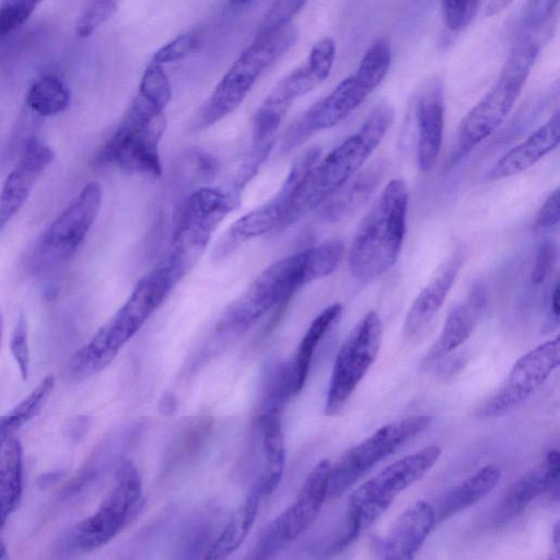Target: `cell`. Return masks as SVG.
<instances>
[{
    "instance_id": "cell-48",
    "label": "cell",
    "mask_w": 560,
    "mask_h": 560,
    "mask_svg": "<svg viewBox=\"0 0 560 560\" xmlns=\"http://www.w3.org/2000/svg\"><path fill=\"white\" fill-rule=\"evenodd\" d=\"M553 535H555L553 540H555L556 549H557V552H559V525H558V523L555 526Z\"/></svg>"
},
{
    "instance_id": "cell-7",
    "label": "cell",
    "mask_w": 560,
    "mask_h": 560,
    "mask_svg": "<svg viewBox=\"0 0 560 560\" xmlns=\"http://www.w3.org/2000/svg\"><path fill=\"white\" fill-rule=\"evenodd\" d=\"M298 39L292 23L260 30L214 88L196 120V129L209 128L232 114L261 73L283 56Z\"/></svg>"
},
{
    "instance_id": "cell-26",
    "label": "cell",
    "mask_w": 560,
    "mask_h": 560,
    "mask_svg": "<svg viewBox=\"0 0 560 560\" xmlns=\"http://www.w3.org/2000/svg\"><path fill=\"white\" fill-rule=\"evenodd\" d=\"M387 170L386 161H377L359 171L328 201L323 214L326 220L337 222L355 213L374 194Z\"/></svg>"
},
{
    "instance_id": "cell-2",
    "label": "cell",
    "mask_w": 560,
    "mask_h": 560,
    "mask_svg": "<svg viewBox=\"0 0 560 560\" xmlns=\"http://www.w3.org/2000/svg\"><path fill=\"white\" fill-rule=\"evenodd\" d=\"M180 277L164 261L144 276L115 313L70 359L67 370L80 382L105 369L162 305Z\"/></svg>"
},
{
    "instance_id": "cell-16",
    "label": "cell",
    "mask_w": 560,
    "mask_h": 560,
    "mask_svg": "<svg viewBox=\"0 0 560 560\" xmlns=\"http://www.w3.org/2000/svg\"><path fill=\"white\" fill-rule=\"evenodd\" d=\"M559 337L532 349L513 365L502 388L477 409L482 418L511 412L525 402L559 364Z\"/></svg>"
},
{
    "instance_id": "cell-42",
    "label": "cell",
    "mask_w": 560,
    "mask_h": 560,
    "mask_svg": "<svg viewBox=\"0 0 560 560\" xmlns=\"http://www.w3.org/2000/svg\"><path fill=\"white\" fill-rule=\"evenodd\" d=\"M559 0H529L522 13L523 25L529 28L540 26L552 14Z\"/></svg>"
},
{
    "instance_id": "cell-21",
    "label": "cell",
    "mask_w": 560,
    "mask_h": 560,
    "mask_svg": "<svg viewBox=\"0 0 560 560\" xmlns=\"http://www.w3.org/2000/svg\"><path fill=\"white\" fill-rule=\"evenodd\" d=\"M465 260V248L456 245L438 275L419 292L409 307L402 332L412 338L421 332L442 307Z\"/></svg>"
},
{
    "instance_id": "cell-22",
    "label": "cell",
    "mask_w": 560,
    "mask_h": 560,
    "mask_svg": "<svg viewBox=\"0 0 560 560\" xmlns=\"http://www.w3.org/2000/svg\"><path fill=\"white\" fill-rule=\"evenodd\" d=\"M560 472L559 452L549 451L544 460L514 481L500 501L494 520L505 523L517 516L542 493L558 487Z\"/></svg>"
},
{
    "instance_id": "cell-30",
    "label": "cell",
    "mask_w": 560,
    "mask_h": 560,
    "mask_svg": "<svg viewBox=\"0 0 560 560\" xmlns=\"http://www.w3.org/2000/svg\"><path fill=\"white\" fill-rule=\"evenodd\" d=\"M261 497L258 485L254 482L243 504L231 516L205 558H226L242 545L255 523Z\"/></svg>"
},
{
    "instance_id": "cell-40",
    "label": "cell",
    "mask_w": 560,
    "mask_h": 560,
    "mask_svg": "<svg viewBox=\"0 0 560 560\" xmlns=\"http://www.w3.org/2000/svg\"><path fill=\"white\" fill-rule=\"evenodd\" d=\"M307 0H275L260 30H270L290 24Z\"/></svg>"
},
{
    "instance_id": "cell-3",
    "label": "cell",
    "mask_w": 560,
    "mask_h": 560,
    "mask_svg": "<svg viewBox=\"0 0 560 560\" xmlns=\"http://www.w3.org/2000/svg\"><path fill=\"white\" fill-rule=\"evenodd\" d=\"M327 276L325 262L315 247L281 258L266 267L246 290L224 310L217 330L242 334L277 308L280 313L304 285Z\"/></svg>"
},
{
    "instance_id": "cell-15",
    "label": "cell",
    "mask_w": 560,
    "mask_h": 560,
    "mask_svg": "<svg viewBox=\"0 0 560 560\" xmlns=\"http://www.w3.org/2000/svg\"><path fill=\"white\" fill-rule=\"evenodd\" d=\"M320 158V149H308L292 165L278 192L264 205L238 218L217 244L213 258L223 259L248 240L276 231L291 197L306 172Z\"/></svg>"
},
{
    "instance_id": "cell-24",
    "label": "cell",
    "mask_w": 560,
    "mask_h": 560,
    "mask_svg": "<svg viewBox=\"0 0 560 560\" xmlns=\"http://www.w3.org/2000/svg\"><path fill=\"white\" fill-rule=\"evenodd\" d=\"M559 139L560 114L556 110L542 126L499 159L488 172L487 178L502 179L526 171L553 151Z\"/></svg>"
},
{
    "instance_id": "cell-1",
    "label": "cell",
    "mask_w": 560,
    "mask_h": 560,
    "mask_svg": "<svg viewBox=\"0 0 560 560\" xmlns=\"http://www.w3.org/2000/svg\"><path fill=\"white\" fill-rule=\"evenodd\" d=\"M393 121V107L380 103L355 132L323 159H318L298 184L276 231L290 228L339 191L362 168L385 138Z\"/></svg>"
},
{
    "instance_id": "cell-19",
    "label": "cell",
    "mask_w": 560,
    "mask_h": 560,
    "mask_svg": "<svg viewBox=\"0 0 560 560\" xmlns=\"http://www.w3.org/2000/svg\"><path fill=\"white\" fill-rule=\"evenodd\" d=\"M330 462L319 460L308 472L295 501L270 524L285 545L308 529L327 499Z\"/></svg>"
},
{
    "instance_id": "cell-41",
    "label": "cell",
    "mask_w": 560,
    "mask_h": 560,
    "mask_svg": "<svg viewBox=\"0 0 560 560\" xmlns=\"http://www.w3.org/2000/svg\"><path fill=\"white\" fill-rule=\"evenodd\" d=\"M476 0H441L442 15L445 26L458 31L469 21Z\"/></svg>"
},
{
    "instance_id": "cell-39",
    "label": "cell",
    "mask_w": 560,
    "mask_h": 560,
    "mask_svg": "<svg viewBox=\"0 0 560 560\" xmlns=\"http://www.w3.org/2000/svg\"><path fill=\"white\" fill-rule=\"evenodd\" d=\"M197 37L191 33H184L158 49L152 61L159 65L174 62L185 58L196 46Z\"/></svg>"
},
{
    "instance_id": "cell-45",
    "label": "cell",
    "mask_w": 560,
    "mask_h": 560,
    "mask_svg": "<svg viewBox=\"0 0 560 560\" xmlns=\"http://www.w3.org/2000/svg\"><path fill=\"white\" fill-rule=\"evenodd\" d=\"M514 0H489L485 7V15L494 16L504 11Z\"/></svg>"
},
{
    "instance_id": "cell-31",
    "label": "cell",
    "mask_w": 560,
    "mask_h": 560,
    "mask_svg": "<svg viewBox=\"0 0 560 560\" xmlns=\"http://www.w3.org/2000/svg\"><path fill=\"white\" fill-rule=\"evenodd\" d=\"M211 427L212 421L208 417H198L185 422L165 453L163 471L168 474L194 459L206 443Z\"/></svg>"
},
{
    "instance_id": "cell-44",
    "label": "cell",
    "mask_w": 560,
    "mask_h": 560,
    "mask_svg": "<svg viewBox=\"0 0 560 560\" xmlns=\"http://www.w3.org/2000/svg\"><path fill=\"white\" fill-rule=\"evenodd\" d=\"M547 308L549 320L555 323L556 326L559 322V282L558 279L551 284L547 299Z\"/></svg>"
},
{
    "instance_id": "cell-34",
    "label": "cell",
    "mask_w": 560,
    "mask_h": 560,
    "mask_svg": "<svg viewBox=\"0 0 560 560\" xmlns=\"http://www.w3.org/2000/svg\"><path fill=\"white\" fill-rule=\"evenodd\" d=\"M117 11L115 0H90L75 22L78 37L85 38L105 23Z\"/></svg>"
},
{
    "instance_id": "cell-13",
    "label": "cell",
    "mask_w": 560,
    "mask_h": 560,
    "mask_svg": "<svg viewBox=\"0 0 560 560\" xmlns=\"http://www.w3.org/2000/svg\"><path fill=\"white\" fill-rule=\"evenodd\" d=\"M383 325L378 314L368 312L341 345L332 366L324 411L337 415L376 360Z\"/></svg>"
},
{
    "instance_id": "cell-33",
    "label": "cell",
    "mask_w": 560,
    "mask_h": 560,
    "mask_svg": "<svg viewBox=\"0 0 560 560\" xmlns=\"http://www.w3.org/2000/svg\"><path fill=\"white\" fill-rule=\"evenodd\" d=\"M69 102V89L55 75H45L38 79L31 85L25 95L27 107L43 117L63 112Z\"/></svg>"
},
{
    "instance_id": "cell-38",
    "label": "cell",
    "mask_w": 560,
    "mask_h": 560,
    "mask_svg": "<svg viewBox=\"0 0 560 560\" xmlns=\"http://www.w3.org/2000/svg\"><path fill=\"white\" fill-rule=\"evenodd\" d=\"M558 259V246L552 240L542 241L536 252L530 271V282L535 285L544 283L552 272Z\"/></svg>"
},
{
    "instance_id": "cell-37",
    "label": "cell",
    "mask_w": 560,
    "mask_h": 560,
    "mask_svg": "<svg viewBox=\"0 0 560 560\" xmlns=\"http://www.w3.org/2000/svg\"><path fill=\"white\" fill-rule=\"evenodd\" d=\"M11 353L19 366L21 376L27 380L30 373V347L27 322L23 314H20L13 328L10 340Z\"/></svg>"
},
{
    "instance_id": "cell-47",
    "label": "cell",
    "mask_w": 560,
    "mask_h": 560,
    "mask_svg": "<svg viewBox=\"0 0 560 560\" xmlns=\"http://www.w3.org/2000/svg\"><path fill=\"white\" fill-rule=\"evenodd\" d=\"M61 477L60 472H48L42 476L38 480L39 485L45 488L46 486L55 482L57 479Z\"/></svg>"
},
{
    "instance_id": "cell-23",
    "label": "cell",
    "mask_w": 560,
    "mask_h": 560,
    "mask_svg": "<svg viewBox=\"0 0 560 560\" xmlns=\"http://www.w3.org/2000/svg\"><path fill=\"white\" fill-rule=\"evenodd\" d=\"M487 304V293L481 284H474L464 301L448 313L440 336L428 350L423 362L439 361L459 346L472 334Z\"/></svg>"
},
{
    "instance_id": "cell-46",
    "label": "cell",
    "mask_w": 560,
    "mask_h": 560,
    "mask_svg": "<svg viewBox=\"0 0 560 560\" xmlns=\"http://www.w3.org/2000/svg\"><path fill=\"white\" fill-rule=\"evenodd\" d=\"M161 410L164 413H171L175 410L176 399L173 395L166 394L163 396L162 401L160 402Z\"/></svg>"
},
{
    "instance_id": "cell-29",
    "label": "cell",
    "mask_w": 560,
    "mask_h": 560,
    "mask_svg": "<svg viewBox=\"0 0 560 560\" xmlns=\"http://www.w3.org/2000/svg\"><path fill=\"white\" fill-rule=\"evenodd\" d=\"M23 492V451L10 438L0 450V533L16 510Z\"/></svg>"
},
{
    "instance_id": "cell-12",
    "label": "cell",
    "mask_w": 560,
    "mask_h": 560,
    "mask_svg": "<svg viewBox=\"0 0 560 560\" xmlns=\"http://www.w3.org/2000/svg\"><path fill=\"white\" fill-rule=\"evenodd\" d=\"M432 420L429 415L398 419L381 427L364 441L347 450L330 465L327 499L336 500L341 497L376 464L423 432Z\"/></svg>"
},
{
    "instance_id": "cell-43",
    "label": "cell",
    "mask_w": 560,
    "mask_h": 560,
    "mask_svg": "<svg viewBox=\"0 0 560 560\" xmlns=\"http://www.w3.org/2000/svg\"><path fill=\"white\" fill-rule=\"evenodd\" d=\"M559 223V188H556L540 206L535 226L540 230H549Z\"/></svg>"
},
{
    "instance_id": "cell-25",
    "label": "cell",
    "mask_w": 560,
    "mask_h": 560,
    "mask_svg": "<svg viewBox=\"0 0 560 560\" xmlns=\"http://www.w3.org/2000/svg\"><path fill=\"white\" fill-rule=\"evenodd\" d=\"M282 411L258 412L257 423L261 433L262 469L255 481L262 497L271 494L279 486L284 464L285 447L281 427Z\"/></svg>"
},
{
    "instance_id": "cell-11",
    "label": "cell",
    "mask_w": 560,
    "mask_h": 560,
    "mask_svg": "<svg viewBox=\"0 0 560 560\" xmlns=\"http://www.w3.org/2000/svg\"><path fill=\"white\" fill-rule=\"evenodd\" d=\"M335 58L334 38L327 36L314 44L305 61L281 79L257 109L253 121V143L276 139L290 106L330 75Z\"/></svg>"
},
{
    "instance_id": "cell-6",
    "label": "cell",
    "mask_w": 560,
    "mask_h": 560,
    "mask_svg": "<svg viewBox=\"0 0 560 560\" xmlns=\"http://www.w3.org/2000/svg\"><path fill=\"white\" fill-rule=\"evenodd\" d=\"M539 51L537 42L522 39L511 51L492 86L464 116L455 133L447 168L456 166L505 120L520 97Z\"/></svg>"
},
{
    "instance_id": "cell-17",
    "label": "cell",
    "mask_w": 560,
    "mask_h": 560,
    "mask_svg": "<svg viewBox=\"0 0 560 560\" xmlns=\"http://www.w3.org/2000/svg\"><path fill=\"white\" fill-rule=\"evenodd\" d=\"M415 117L418 131L417 164L421 172L428 173L438 162L443 141L445 97L440 77L428 79L419 89Z\"/></svg>"
},
{
    "instance_id": "cell-20",
    "label": "cell",
    "mask_w": 560,
    "mask_h": 560,
    "mask_svg": "<svg viewBox=\"0 0 560 560\" xmlns=\"http://www.w3.org/2000/svg\"><path fill=\"white\" fill-rule=\"evenodd\" d=\"M54 160L49 145L31 141L7 175L0 191V231L13 219L27 200L33 187Z\"/></svg>"
},
{
    "instance_id": "cell-18",
    "label": "cell",
    "mask_w": 560,
    "mask_h": 560,
    "mask_svg": "<svg viewBox=\"0 0 560 560\" xmlns=\"http://www.w3.org/2000/svg\"><path fill=\"white\" fill-rule=\"evenodd\" d=\"M435 524L434 509L425 501H416L395 520L388 532L375 539V556L388 560H410L419 551Z\"/></svg>"
},
{
    "instance_id": "cell-4",
    "label": "cell",
    "mask_w": 560,
    "mask_h": 560,
    "mask_svg": "<svg viewBox=\"0 0 560 560\" xmlns=\"http://www.w3.org/2000/svg\"><path fill=\"white\" fill-rule=\"evenodd\" d=\"M409 192L401 179L390 180L359 225L349 250V270L361 283L387 272L397 261L406 234Z\"/></svg>"
},
{
    "instance_id": "cell-5",
    "label": "cell",
    "mask_w": 560,
    "mask_h": 560,
    "mask_svg": "<svg viewBox=\"0 0 560 560\" xmlns=\"http://www.w3.org/2000/svg\"><path fill=\"white\" fill-rule=\"evenodd\" d=\"M392 63V49L385 38L375 40L364 52L357 70L328 95L313 104L285 131L281 152L288 153L319 131L341 122L383 82Z\"/></svg>"
},
{
    "instance_id": "cell-51",
    "label": "cell",
    "mask_w": 560,
    "mask_h": 560,
    "mask_svg": "<svg viewBox=\"0 0 560 560\" xmlns=\"http://www.w3.org/2000/svg\"><path fill=\"white\" fill-rule=\"evenodd\" d=\"M7 555H5V548L4 546L0 542V558H5Z\"/></svg>"
},
{
    "instance_id": "cell-28",
    "label": "cell",
    "mask_w": 560,
    "mask_h": 560,
    "mask_svg": "<svg viewBox=\"0 0 560 560\" xmlns=\"http://www.w3.org/2000/svg\"><path fill=\"white\" fill-rule=\"evenodd\" d=\"M341 313L342 306L339 303L327 306L313 319L301 339L293 360L289 363L292 396L298 395L302 390L317 346L338 322Z\"/></svg>"
},
{
    "instance_id": "cell-9",
    "label": "cell",
    "mask_w": 560,
    "mask_h": 560,
    "mask_svg": "<svg viewBox=\"0 0 560 560\" xmlns=\"http://www.w3.org/2000/svg\"><path fill=\"white\" fill-rule=\"evenodd\" d=\"M241 203V191L230 187H201L189 195L166 261L183 278L201 256L213 232Z\"/></svg>"
},
{
    "instance_id": "cell-10",
    "label": "cell",
    "mask_w": 560,
    "mask_h": 560,
    "mask_svg": "<svg viewBox=\"0 0 560 560\" xmlns=\"http://www.w3.org/2000/svg\"><path fill=\"white\" fill-rule=\"evenodd\" d=\"M142 482L130 460L119 464L113 489L90 516L78 523L65 537L70 551L89 552L108 544L140 508Z\"/></svg>"
},
{
    "instance_id": "cell-49",
    "label": "cell",
    "mask_w": 560,
    "mask_h": 560,
    "mask_svg": "<svg viewBox=\"0 0 560 560\" xmlns=\"http://www.w3.org/2000/svg\"><path fill=\"white\" fill-rule=\"evenodd\" d=\"M253 0H230L231 4L234 7L245 5Z\"/></svg>"
},
{
    "instance_id": "cell-36",
    "label": "cell",
    "mask_w": 560,
    "mask_h": 560,
    "mask_svg": "<svg viewBox=\"0 0 560 560\" xmlns=\"http://www.w3.org/2000/svg\"><path fill=\"white\" fill-rule=\"evenodd\" d=\"M276 140L253 143L234 177L232 186L242 192L246 184L257 174L270 154Z\"/></svg>"
},
{
    "instance_id": "cell-50",
    "label": "cell",
    "mask_w": 560,
    "mask_h": 560,
    "mask_svg": "<svg viewBox=\"0 0 560 560\" xmlns=\"http://www.w3.org/2000/svg\"><path fill=\"white\" fill-rule=\"evenodd\" d=\"M2 334H3V316L0 311V347H1Z\"/></svg>"
},
{
    "instance_id": "cell-32",
    "label": "cell",
    "mask_w": 560,
    "mask_h": 560,
    "mask_svg": "<svg viewBox=\"0 0 560 560\" xmlns=\"http://www.w3.org/2000/svg\"><path fill=\"white\" fill-rule=\"evenodd\" d=\"M54 390V382L45 377L10 411L0 416V450L31 419L37 416Z\"/></svg>"
},
{
    "instance_id": "cell-14",
    "label": "cell",
    "mask_w": 560,
    "mask_h": 560,
    "mask_svg": "<svg viewBox=\"0 0 560 560\" xmlns=\"http://www.w3.org/2000/svg\"><path fill=\"white\" fill-rule=\"evenodd\" d=\"M102 201V186L97 182L88 183L43 233L33 253L34 271H47L77 250L96 220Z\"/></svg>"
},
{
    "instance_id": "cell-27",
    "label": "cell",
    "mask_w": 560,
    "mask_h": 560,
    "mask_svg": "<svg viewBox=\"0 0 560 560\" xmlns=\"http://www.w3.org/2000/svg\"><path fill=\"white\" fill-rule=\"evenodd\" d=\"M500 478V468L487 465L448 490L434 510L435 523H441L482 500L495 488Z\"/></svg>"
},
{
    "instance_id": "cell-35",
    "label": "cell",
    "mask_w": 560,
    "mask_h": 560,
    "mask_svg": "<svg viewBox=\"0 0 560 560\" xmlns=\"http://www.w3.org/2000/svg\"><path fill=\"white\" fill-rule=\"evenodd\" d=\"M43 0H4L0 5V36L23 25Z\"/></svg>"
},
{
    "instance_id": "cell-8",
    "label": "cell",
    "mask_w": 560,
    "mask_h": 560,
    "mask_svg": "<svg viewBox=\"0 0 560 560\" xmlns=\"http://www.w3.org/2000/svg\"><path fill=\"white\" fill-rule=\"evenodd\" d=\"M442 450L431 444L386 466L351 494L347 526L334 544L335 551L349 547L362 530L374 524L395 499L420 480L439 460Z\"/></svg>"
}]
</instances>
